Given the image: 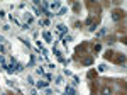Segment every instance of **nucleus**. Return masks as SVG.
<instances>
[{
	"label": "nucleus",
	"instance_id": "f257e3e1",
	"mask_svg": "<svg viewBox=\"0 0 127 95\" xmlns=\"http://www.w3.org/2000/svg\"><path fill=\"white\" fill-rule=\"evenodd\" d=\"M124 15H126V12H124L122 9H115L114 12H112V19L115 20V22L120 20V19H124Z\"/></svg>",
	"mask_w": 127,
	"mask_h": 95
},
{
	"label": "nucleus",
	"instance_id": "f03ea898",
	"mask_svg": "<svg viewBox=\"0 0 127 95\" xmlns=\"http://www.w3.org/2000/svg\"><path fill=\"white\" fill-rule=\"evenodd\" d=\"M112 61H115L117 65H124V63H126V56H124V54H120V53H114Z\"/></svg>",
	"mask_w": 127,
	"mask_h": 95
},
{
	"label": "nucleus",
	"instance_id": "7ed1b4c3",
	"mask_svg": "<svg viewBox=\"0 0 127 95\" xmlns=\"http://www.w3.org/2000/svg\"><path fill=\"white\" fill-rule=\"evenodd\" d=\"M93 63V56L90 54V56H85V58H81V65H85V66H90Z\"/></svg>",
	"mask_w": 127,
	"mask_h": 95
},
{
	"label": "nucleus",
	"instance_id": "20e7f679",
	"mask_svg": "<svg viewBox=\"0 0 127 95\" xmlns=\"http://www.w3.org/2000/svg\"><path fill=\"white\" fill-rule=\"evenodd\" d=\"M100 95H112V88H110L108 85H103L102 90H100Z\"/></svg>",
	"mask_w": 127,
	"mask_h": 95
},
{
	"label": "nucleus",
	"instance_id": "39448f33",
	"mask_svg": "<svg viewBox=\"0 0 127 95\" xmlns=\"http://www.w3.org/2000/svg\"><path fill=\"white\" fill-rule=\"evenodd\" d=\"M66 29H68V27H66V26H64V24H59L58 27H56V32H58L59 36H63V34H64V32H66Z\"/></svg>",
	"mask_w": 127,
	"mask_h": 95
},
{
	"label": "nucleus",
	"instance_id": "423d86ee",
	"mask_svg": "<svg viewBox=\"0 0 127 95\" xmlns=\"http://www.w3.org/2000/svg\"><path fill=\"white\" fill-rule=\"evenodd\" d=\"M5 51H7V44H5L3 38H0V54H3Z\"/></svg>",
	"mask_w": 127,
	"mask_h": 95
},
{
	"label": "nucleus",
	"instance_id": "0eeeda50",
	"mask_svg": "<svg viewBox=\"0 0 127 95\" xmlns=\"http://www.w3.org/2000/svg\"><path fill=\"white\" fill-rule=\"evenodd\" d=\"M42 38L46 39L48 43H51V39H53V36H51V32H48V31H44V32H42Z\"/></svg>",
	"mask_w": 127,
	"mask_h": 95
},
{
	"label": "nucleus",
	"instance_id": "6e6552de",
	"mask_svg": "<svg viewBox=\"0 0 127 95\" xmlns=\"http://www.w3.org/2000/svg\"><path fill=\"white\" fill-rule=\"evenodd\" d=\"M64 95H75V88H73V87H66Z\"/></svg>",
	"mask_w": 127,
	"mask_h": 95
},
{
	"label": "nucleus",
	"instance_id": "1a4fd4ad",
	"mask_svg": "<svg viewBox=\"0 0 127 95\" xmlns=\"http://www.w3.org/2000/svg\"><path fill=\"white\" fill-rule=\"evenodd\" d=\"M48 7L51 10H56V9H59V3L58 2H53V3H48Z\"/></svg>",
	"mask_w": 127,
	"mask_h": 95
},
{
	"label": "nucleus",
	"instance_id": "9d476101",
	"mask_svg": "<svg viewBox=\"0 0 127 95\" xmlns=\"http://www.w3.org/2000/svg\"><path fill=\"white\" fill-rule=\"evenodd\" d=\"M103 58H105V59H112V58H114V51H110V49H108L107 53L103 54Z\"/></svg>",
	"mask_w": 127,
	"mask_h": 95
},
{
	"label": "nucleus",
	"instance_id": "9b49d317",
	"mask_svg": "<svg viewBox=\"0 0 127 95\" xmlns=\"http://www.w3.org/2000/svg\"><path fill=\"white\" fill-rule=\"evenodd\" d=\"M48 83L49 82H46V80H39V82H37V87H39V88H44V87H48Z\"/></svg>",
	"mask_w": 127,
	"mask_h": 95
},
{
	"label": "nucleus",
	"instance_id": "f8f14e48",
	"mask_svg": "<svg viewBox=\"0 0 127 95\" xmlns=\"http://www.w3.org/2000/svg\"><path fill=\"white\" fill-rule=\"evenodd\" d=\"M69 41H71V36H63V44H64V46H68Z\"/></svg>",
	"mask_w": 127,
	"mask_h": 95
},
{
	"label": "nucleus",
	"instance_id": "ddd939ff",
	"mask_svg": "<svg viewBox=\"0 0 127 95\" xmlns=\"http://www.w3.org/2000/svg\"><path fill=\"white\" fill-rule=\"evenodd\" d=\"M107 43H108V44H114V43H115V36H108Z\"/></svg>",
	"mask_w": 127,
	"mask_h": 95
},
{
	"label": "nucleus",
	"instance_id": "4468645a",
	"mask_svg": "<svg viewBox=\"0 0 127 95\" xmlns=\"http://www.w3.org/2000/svg\"><path fill=\"white\" fill-rule=\"evenodd\" d=\"M24 17H26V20H27V24L32 22V15H31V14H24Z\"/></svg>",
	"mask_w": 127,
	"mask_h": 95
},
{
	"label": "nucleus",
	"instance_id": "2eb2a0df",
	"mask_svg": "<svg viewBox=\"0 0 127 95\" xmlns=\"http://www.w3.org/2000/svg\"><path fill=\"white\" fill-rule=\"evenodd\" d=\"M93 51H100V44H98V43H97V44H93Z\"/></svg>",
	"mask_w": 127,
	"mask_h": 95
},
{
	"label": "nucleus",
	"instance_id": "dca6fc26",
	"mask_svg": "<svg viewBox=\"0 0 127 95\" xmlns=\"http://www.w3.org/2000/svg\"><path fill=\"white\" fill-rule=\"evenodd\" d=\"M97 75V73H95V71H90V73H88V78H93V76Z\"/></svg>",
	"mask_w": 127,
	"mask_h": 95
}]
</instances>
